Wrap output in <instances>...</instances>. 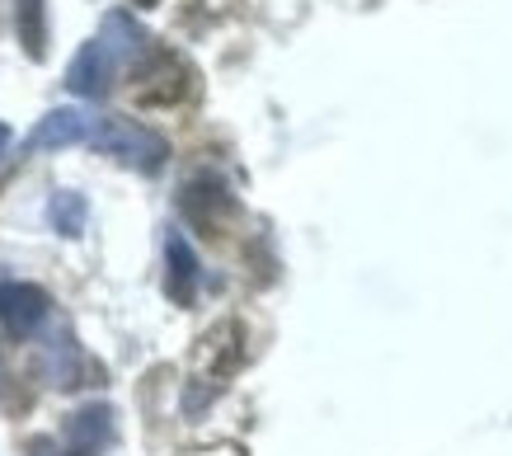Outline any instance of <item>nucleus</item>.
Wrapping results in <instances>:
<instances>
[{
  "label": "nucleus",
  "instance_id": "6e6552de",
  "mask_svg": "<svg viewBox=\"0 0 512 456\" xmlns=\"http://www.w3.org/2000/svg\"><path fill=\"white\" fill-rule=\"evenodd\" d=\"M99 43H104V52H109L113 66L118 62L132 66L137 57H151V38H146V33L123 15V10H113V15L104 19V38H99Z\"/></svg>",
  "mask_w": 512,
  "mask_h": 456
},
{
  "label": "nucleus",
  "instance_id": "1a4fd4ad",
  "mask_svg": "<svg viewBox=\"0 0 512 456\" xmlns=\"http://www.w3.org/2000/svg\"><path fill=\"white\" fill-rule=\"evenodd\" d=\"M15 33L29 62L47 57V0H15Z\"/></svg>",
  "mask_w": 512,
  "mask_h": 456
},
{
  "label": "nucleus",
  "instance_id": "f8f14e48",
  "mask_svg": "<svg viewBox=\"0 0 512 456\" xmlns=\"http://www.w3.org/2000/svg\"><path fill=\"white\" fill-rule=\"evenodd\" d=\"M132 5H137V10H156L160 0H132Z\"/></svg>",
  "mask_w": 512,
  "mask_h": 456
},
{
  "label": "nucleus",
  "instance_id": "0eeeda50",
  "mask_svg": "<svg viewBox=\"0 0 512 456\" xmlns=\"http://www.w3.org/2000/svg\"><path fill=\"white\" fill-rule=\"evenodd\" d=\"M184 212L198 221L207 236H217L221 226H226V217L235 212V203L226 198V189H217V184L198 179V184H188V189H184Z\"/></svg>",
  "mask_w": 512,
  "mask_h": 456
},
{
  "label": "nucleus",
  "instance_id": "39448f33",
  "mask_svg": "<svg viewBox=\"0 0 512 456\" xmlns=\"http://www.w3.org/2000/svg\"><path fill=\"white\" fill-rule=\"evenodd\" d=\"M113 85V62L109 52H104V43L94 38V43H85V48L71 57V66H66V90L80 99H104Z\"/></svg>",
  "mask_w": 512,
  "mask_h": 456
},
{
  "label": "nucleus",
  "instance_id": "9d476101",
  "mask_svg": "<svg viewBox=\"0 0 512 456\" xmlns=\"http://www.w3.org/2000/svg\"><path fill=\"white\" fill-rule=\"evenodd\" d=\"M47 221H52V231H57V236L80 240L85 236V221H90V203H85V193L57 189L52 193V203H47Z\"/></svg>",
  "mask_w": 512,
  "mask_h": 456
},
{
  "label": "nucleus",
  "instance_id": "423d86ee",
  "mask_svg": "<svg viewBox=\"0 0 512 456\" xmlns=\"http://www.w3.org/2000/svg\"><path fill=\"white\" fill-rule=\"evenodd\" d=\"M66 442L71 456H99L113 442V409L109 405H85L66 419Z\"/></svg>",
  "mask_w": 512,
  "mask_h": 456
},
{
  "label": "nucleus",
  "instance_id": "7ed1b4c3",
  "mask_svg": "<svg viewBox=\"0 0 512 456\" xmlns=\"http://www.w3.org/2000/svg\"><path fill=\"white\" fill-rule=\"evenodd\" d=\"M94 132V118L85 109H52L43 113V123L29 132V151H62V146H76V142H90Z\"/></svg>",
  "mask_w": 512,
  "mask_h": 456
},
{
  "label": "nucleus",
  "instance_id": "f257e3e1",
  "mask_svg": "<svg viewBox=\"0 0 512 456\" xmlns=\"http://www.w3.org/2000/svg\"><path fill=\"white\" fill-rule=\"evenodd\" d=\"M90 146L104 151L109 160L118 165H132L141 174H156L165 160H170V142L151 132V127L132 123V118H94V132H90Z\"/></svg>",
  "mask_w": 512,
  "mask_h": 456
},
{
  "label": "nucleus",
  "instance_id": "f03ea898",
  "mask_svg": "<svg viewBox=\"0 0 512 456\" xmlns=\"http://www.w3.org/2000/svg\"><path fill=\"white\" fill-rule=\"evenodd\" d=\"M52 311V297H47L38 283H0V325L24 339L47 320Z\"/></svg>",
  "mask_w": 512,
  "mask_h": 456
},
{
  "label": "nucleus",
  "instance_id": "9b49d317",
  "mask_svg": "<svg viewBox=\"0 0 512 456\" xmlns=\"http://www.w3.org/2000/svg\"><path fill=\"white\" fill-rule=\"evenodd\" d=\"M5 146H10V123H0V156H5Z\"/></svg>",
  "mask_w": 512,
  "mask_h": 456
},
{
  "label": "nucleus",
  "instance_id": "20e7f679",
  "mask_svg": "<svg viewBox=\"0 0 512 456\" xmlns=\"http://www.w3.org/2000/svg\"><path fill=\"white\" fill-rule=\"evenodd\" d=\"M198 254H193V245H188L179 231H170L165 236V297L174 301V306H193L198 301Z\"/></svg>",
  "mask_w": 512,
  "mask_h": 456
}]
</instances>
